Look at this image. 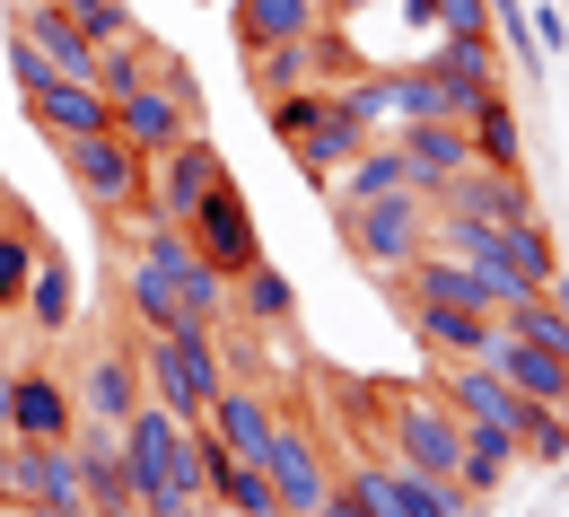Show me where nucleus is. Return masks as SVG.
I'll return each mask as SVG.
<instances>
[{"label":"nucleus","mask_w":569,"mask_h":517,"mask_svg":"<svg viewBox=\"0 0 569 517\" xmlns=\"http://www.w3.org/2000/svg\"><path fill=\"white\" fill-rule=\"evenodd\" d=\"M377 447L403 456L412 474H438L456 483V447H465V421L438 404V386H386L377 395Z\"/></svg>","instance_id":"1"},{"label":"nucleus","mask_w":569,"mask_h":517,"mask_svg":"<svg viewBox=\"0 0 569 517\" xmlns=\"http://www.w3.org/2000/svg\"><path fill=\"white\" fill-rule=\"evenodd\" d=\"M342 483L359 491V509H368V517H482V500H473L465 483L412 474V465L386 456V447H359L351 465H342Z\"/></svg>","instance_id":"2"},{"label":"nucleus","mask_w":569,"mask_h":517,"mask_svg":"<svg viewBox=\"0 0 569 517\" xmlns=\"http://www.w3.org/2000/svg\"><path fill=\"white\" fill-rule=\"evenodd\" d=\"M333 220H342V246L359 255V272L395 281L429 246V193H377V202H351V211H333Z\"/></svg>","instance_id":"3"},{"label":"nucleus","mask_w":569,"mask_h":517,"mask_svg":"<svg viewBox=\"0 0 569 517\" xmlns=\"http://www.w3.org/2000/svg\"><path fill=\"white\" fill-rule=\"evenodd\" d=\"M395 281H403V298H447V307H473V316H508L517 298H535L526 281H508L499 264H465V255H447V246H421Z\"/></svg>","instance_id":"4"},{"label":"nucleus","mask_w":569,"mask_h":517,"mask_svg":"<svg viewBox=\"0 0 569 517\" xmlns=\"http://www.w3.org/2000/svg\"><path fill=\"white\" fill-rule=\"evenodd\" d=\"M53 158H62V176L79 185V202L106 220V211H132L141 202V176L149 158L132 141H114V132H79V141H53Z\"/></svg>","instance_id":"5"},{"label":"nucleus","mask_w":569,"mask_h":517,"mask_svg":"<svg viewBox=\"0 0 569 517\" xmlns=\"http://www.w3.org/2000/svg\"><path fill=\"white\" fill-rule=\"evenodd\" d=\"M263 483H272V509L281 517H316V500L333 491V456H325V430L316 421H289L272 430V447H263Z\"/></svg>","instance_id":"6"},{"label":"nucleus","mask_w":569,"mask_h":517,"mask_svg":"<svg viewBox=\"0 0 569 517\" xmlns=\"http://www.w3.org/2000/svg\"><path fill=\"white\" fill-rule=\"evenodd\" d=\"M211 185H228V158H219L211 132H193V141H176V149H158L149 158V176H141V211H158V220H193L202 211V193Z\"/></svg>","instance_id":"7"},{"label":"nucleus","mask_w":569,"mask_h":517,"mask_svg":"<svg viewBox=\"0 0 569 517\" xmlns=\"http://www.w3.org/2000/svg\"><path fill=\"white\" fill-rule=\"evenodd\" d=\"M79 500V456L71 439H9V465H0V509L44 517Z\"/></svg>","instance_id":"8"},{"label":"nucleus","mask_w":569,"mask_h":517,"mask_svg":"<svg viewBox=\"0 0 569 517\" xmlns=\"http://www.w3.org/2000/svg\"><path fill=\"white\" fill-rule=\"evenodd\" d=\"M184 237H193V255H202V264H219L228 281H237L246 264H263V228H254V211H246V193H237V176L202 193V211L184 220Z\"/></svg>","instance_id":"9"},{"label":"nucleus","mask_w":569,"mask_h":517,"mask_svg":"<svg viewBox=\"0 0 569 517\" xmlns=\"http://www.w3.org/2000/svg\"><path fill=\"white\" fill-rule=\"evenodd\" d=\"M403 325L429 360H491L499 351V316H473V307H447V298H403Z\"/></svg>","instance_id":"10"},{"label":"nucleus","mask_w":569,"mask_h":517,"mask_svg":"<svg viewBox=\"0 0 569 517\" xmlns=\"http://www.w3.org/2000/svg\"><path fill=\"white\" fill-rule=\"evenodd\" d=\"M176 465H184V421L158 404H132L123 412V483L158 491V483H176Z\"/></svg>","instance_id":"11"},{"label":"nucleus","mask_w":569,"mask_h":517,"mask_svg":"<svg viewBox=\"0 0 569 517\" xmlns=\"http://www.w3.org/2000/svg\"><path fill=\"white\" fill-rule=\"evenodd\" d=\"M71 395H79V412H88V421H123V412L141 404V360H132V334H123V342H88Z\"/></svg>","instance_id":"12"},{"label":"nucleus","mask_w":569,"mask_h":517,"mask_svg":"<svg viewBox=\"0 0 569 517\" xmlns=\"http://www.w3.org/2000/svg\"><path fill=\"white\" fill-rule=\"evenodd\" d=\"M429 211H465V220H526L535 211V185L526 167H465L456 185L429 193Z\"/></svg>","instance_id":"13"},{"label":"nucleus","mask_w":569,"mask_h":517,"mask_svg":"<svg viewBox=\"0 0 569 517\" xmlns=\"http://www.w3.org/2000/svg\"><path fill=\"white\" fill-rule=\"evenodd\" d=\"M491 369H499V386L526 395V404H569V351L561 342H535V334H508V325H499Z\"/></svg>","instance_id":"14"},{"label":"nucleus","mask_w":569,"mask_h":517,"mask_svg":"<svg viewBox=\"0 0 569 517\" xmlns=\"http://www.w3.org/2000/svg\"><path fill=\"white\" fill-rule=\"evenodd\" d=\"M27 115H36V132L44 141H79V132H114V97L97 88V79H44L36 97H27Z\"/></svg>","instance_id":"15"},{"label":"nucleus","mask_w":569,"mask_h":517,"mask_svg":"<svg viewBox=\"0 0 569 517\" xmlns=\"http://www.w3.org/2000/svg\"><path fill=\"white\" fill-rule=\"evenodd\" d=\"M202 421H211L219 439H228V456L263 465V447H272V430H281V404H272L254 377H228V386L211 395V412H202Z\"/></svg>","instance_id":"16"},{"label":"nucleus","mask_w":569,"mask_h":517,"mask_svg":"<svg viewBox=\"0 0 569 517\" xmlns=\"http://www.w3.org/2000/svg\"><path fill=\"white\" fill-rule=\"evenodd\" d=\"M79 421V395L62 369H18L9 386V439H71Z\"/></svg>","instance_id":"17"},{"label":"nucleus","mask_w":569,"mask_h":517,"mask_svg":"<svg viewBox=\"0 0 569 517\" xmlns=\"http://www.w3.org/2000/svg\"><path fill=\"white\" fill-rule=\"evenodd\" d=\"M176 272H184V264H158V255H132V246H123L114 290H123V307H132L141 334H167V325L184 316V281H176Z\"/></svg>","instance_id":"18"},{"label":"nucleus","mask_w":569,"mask_h":517,"mask_svg":"<svg viewBox=\"0 0 569 517\" xmlns=\"http://www.w3.org/2000/svg\"><path fill=\"white\" fill-rule=\"evenodd\" d=\"M18 316H27V334H71V316H79V272H71V255L44 237V255H36V272H27V298H18Z\"/></svg>","instance_id":"19"},{"label":"nucleus","mask_w":569,"mask_h":517,"mask_svg":"<svg viewBox=\"0 0 569 517\" xmlns=\"http://www.w3.org/2000/svg\"><path fill=\"white\" fill-rule=\"evenodd\" d=\"M395 149H403V176H412L421 193L456 185V176L473 167V141H465V123H403V132H395Z\"/></svg>","instance_id":"20"},{"label":"nucleus","mask_w":569,"mask_h":517,"mask_svg":"<svg viewBox=\"0 0 569 517\" xmlns=\"http://www.w3.org/2000/svg\"><path fill=\"white\" fill-rule=\"evenodd\" d=\"M359 149H368V123H351V115H342V97L325 88V115L289 141V158H298V176H307V185H325L333 167H351Z\"/></svg>","instance_id":"21"},{"label":"nucleus","mask_w":569,"mask_h":517,"mask_svg":"<svg viewBox=\"0 0 569 517\" xmlns=\"http://www.w3.org/2000/svg\"><path fill=\"white\" fill-rule=\"evenodd\" d=\"M228 316L254 325V334H289V325H298V290H289V272L272 264V255L246 264V272L228 281Z\"/></svg>","instance_id":"22"},{"label":"nucleus","mask_w":569,"mask_h":517,"mask_svg":"<svg viewBox=\"0 0 569 517\" xmlns=\"http://www.w3.org/2000/svg\"><path fill=\"white\" fill-rule=\"evenodd\" d=\"M316 193H333V211H351V202H377V193H421V185L403 176V149H395V141H368L351 167H333Z\"/></svg>","instance_id":"23"},{"label":"nucleus","mask_w":569,"mask_h":517,"mask_svg":"<svg viewBox=\"0 0 569 517\" xmlns=\"http://www.w3.org/2000/svg\"><path fill=\"white\" fill-rule=\"evenodd\" d=\"M508 474H517V430H499V421H465L456 483H465L473 500H491V491H508Z\"/></svg>","instance_id":"24"},{"label":"nucleus","mask_w":569,"mask_h":517,"mask_svg":"<svg viewBox=\"0 0 569 517\" xmlns=\"http://www.w3.org/2000/svg\"><path fill=\"white\" fill-rule=\"evenodd\" d=\"M228 27H237V44H289V36H316L325 9L316 0H228Z\"/></svg>","instance_id":"25"},{"label":"nucleus","mask_w":569,"mask_h":517,"mask_svg":"<svg viewBox=\"0 0 569 517\" xmlns=\"http://www.w3.org/2000/svg\"><path fill=\"white\" fill-rule=\"evenodd\" d=\"M499 272H508V281H526V290H543V281L561 272V246H552L543 211H526V220L499 228Z\"/></svg>","instance_id":"26"},{"label":"nucleus","mask_w":569,"mask_h":517,"mask_svg":"<svg viewBox=\"0 0 569 517\" xmlns=\"http://www.w3.org/2000/svg\"><path fill=\"white\" fill-rule=\"evenodd\" d=\"M465 141H473V167H526V123H517V106L499 88L465 115Z\"/></svg>","instance_id":"27"},{"label":"nucleus","mask_w":569,"mask_h":517,"mask_svg":"<svg viewBox=\"0 0 569 517\" xmlns=\"http://www.w3.org/2000/svg\"><path fill=\"white\" fill-rule=\"evenodd\" d=\"M36 255H44V228H36L27 211H18V202H9V193H0V316H18Z\"/></svg>","instance_id":"28"},{"label":"nucleus","mask_w":569,"mask_h":517,"mask_svg":"<svg viewBox=\"0 0 569 517\" xmlns=\"http://www.w3.org/2000/svg\"><path fill=\"white\" fill-rule=\"evenodd\" d=\"M517 465H543V474H561L569 465V404H526L517 395Z\"/></svg>","instance_id":"29"},{"label":"nucleus","mask_w":569,"mask_h":517,"mask_svg":"<svg viewBox=\"0 0 569 517\" xmlns=\"http://www.w3.org/2000/svg\"><path fill=\"white\" fill-rule=\"evenodd\" d=\"M438 79H456V88H473V97H491L499 88V53H491V36H438L421 53Z\"/></svg>","instance_id":"30"},{"label":"nucleus","mask_w":569,"mask_h":517,"mask_svg":"<svg viewBox=\"0 0 569 517\" xmlns=\"http://www.w3.org/2000/svg\"><path fill=\"white\" fill-rule=\"evenodd\" d=\"M132 79H149V36H141V27L114 36V44H97V88H106V97H123Z\"/></svg>","instance_id":"31"},{"label":"nucleus","mask_w":569,"mask_h":517,"mask_svg":"<svg viewBox=\"0 0 569 517\" xmlns=\"http://www.w3.org/2000/svg\"><path fill=\"white\" fill-rule=\"evenodd\" d=\"M53 9H71L97 44H114V36H132V27H141V18H132V0H53Z\"/></svg>","instance_id":"32"},{"label":"nucleus","mask_w":569,"mask_h":517,"mask_svg":"<svg viewBox=\"0 0 569 517\" xmlns=\"http://www.w3.org/2000/svg\"><path fill=\"white\" fill-rule=\"evenodd\" d=\"M141 517H219V509H211V491H202V483H184V474H176V483L141 491Z\"/></svg>","instance_id":"33"},{"label":"nucleus","mask_w":569,"mask_h":517,"mask_svg":"<svg viewBox=\"0 0 569 517\" xmlns=\"http://www.w3.org/2000/svg\"><path fill=\"white\" fill-rule=\"evenodd\" d=\"M9 79H18V97H36V88L53 79V62H44V53L27 44V36H9Z\"/></svg>","instance_id":"34"},{"label":"nucleus","mask_w":569,"mask_h":517,"mask_svg":"<svg viewBox=\"0 0 569 517\" xmlns=\"http://www.w3.org/2000/svg\"><path fill=\"white\" fill-rule=\"evenodd\" d=\"M526 27H535V44H543V53H561V44H569V18H561V9H535Z\"/></svg>","instance_id":"35"},{"label":"nucleus","mask_w":569,"mask_h":517,"mask_svg":"<svg viewBox=\"0 0 569 517\" xmlns=\"http://www.w3.org/2000/svg\"><path fill=\"white\" fill-rule=\"evenodd\" d=\"M316 517H368V509H359V491H351V483H342V474H333V491H325V500H316Z\"/></svg>","instance_id":"36"},{"label":"nucleus","mask_w":569,"mask_h":517,"mask_svg":"<svg viewBox=\"0 0 569 517\" xmlns=\"http://www.w3.org/2000/svg\"><path fill=\"white\" fill-rule=\"evenodd\" d=\"M9 386H18V369H9V360H0V421H9Z\"/></svg>","instance_id":"37"},{"label":"nucleus","mask_w":569,"mask_h":517,"mask_svg":"<svg viewBox=\"0 0 569 517\" xmlns=\"http://www.w3.org/2000/svg\"><path fill=\"white\" fill-rule=\"evenodd\" d=\"M0 465H9V421H0Z\"/></svg>","instance_id":"38"},{"label":"nucleus","mask_w":569,"mask_h":517,"mask_svg":"<svg viewBox=\"0 0 569 517\" xmlns=\"http://www.w3.org/2000/svg\"><path fill=\"white\" fill-rule=\"evenodd\" d=\"M316 9H325V0H316Z\"/></svg>","instance_id":"39"}]
</instances>
